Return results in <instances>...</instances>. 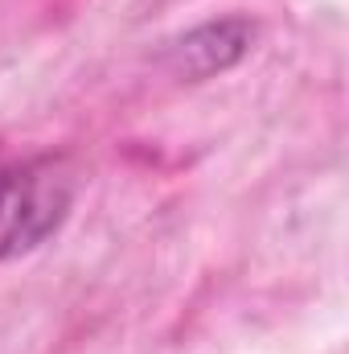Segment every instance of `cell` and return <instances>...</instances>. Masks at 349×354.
Listing matches in <instances>:
<instances>
[{
    "label": "cell",
    "mask_w": 349,
    "mask_h": 354,
    "mask_svg": "<svg viewBox=\"0 0 349 354\" xmlns=\"http://www.w3.org/2000/svg\"><path fill=\"white\" fill-rule=\"evenodd\" d=\"M66 210V189L33 165L0 169V256L41 243Z\"/></svg>",
    "instance_id": "6da1fadb"
},
{
    "label": "cell",
    "mask_w": 349,
    "mask_h": 354,
    "mask_svg": "<svg viewBox=\"0 0 349 354\" xmlns=\"http://www.w3.org/2000/svg\"><path fill=\"white\" fill-rule=\"evenodd\" d=\"M251 41H255V25L243 17L206 21L169 46V66L185 79H214V75L230 71L235 62H243Z\"/></svg>",
    "instance_id": "7a4b0ae2"
}]
</instances>
